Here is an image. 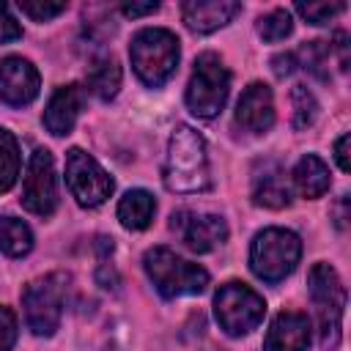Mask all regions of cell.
Segmentation results:
<instances>
[{"label":"cell","mask_w":351,"mask_h":351,"mask_svg":"<svg viewBox=\"0 0 351 351\" xmlns=\"http://www.w3.org/2000/svg\"><path fill=\"white\" fill-rule=\"evenodd\" d=\"M165 186L178 195L206 192L211 186L206 140L186 123H178L167 143L165 156Z\"/></svg>","instance_id":"6da1fadb"},{"label":"cell","mask_w":351,"mask_h":351,"mask_svg":"<svg viewBox=\"0 0 351 351\" xmlns=\"http://www.w3.org/2000/svg\"><path fill=\"white\" fill-rule=\"evenodd\" d=\"M129 58H132L134 74L148 88H162L178 69L181 47L176 33L165 27H143L132 36Z\"/></svg>","instance_id":"7a4b0ae2"},{"label":"cell","mask_w":351,"mask_h":351,"mask_svg":"<svg viewBox=\"0 0 351 351\" xmlns=\"http://www.w3.org/2000/svg\"><path fill=\"white\" fill-rule=\"evenodd\" d=\"M302 258V239L288 228H263L250 244V269L263 282L285 280Z\"/></svg>","instance_id":"3957f363"},{"label":"cell","mask_w":351,"mask_h":351,"mask_svg":"<svg viewBox=\"0 0 351 351\" xmlns=\"http://www.w3.org/2000/svg\"><path fill=\"white\" fill-rule=\"evenodd\" d=\"M143 266H145V274L151 277L154 288L165 299L203 293L208 285V271L197 263L184 261L170 247H151L143 255Z\"/></svg>","instance_id":"277c9868"},{"label":"cell","mask_w":351,"mask_h":351,"mask_svg":"<svg viewBox=\"0 0 351 351\" xmlns=\"http://www.w3.org/2000/svg\"><path fill=\"white\" fill-rule=\"evenodd\" d=\"M307 291L315 304L321 346H324V351H335L340 346V335H343L346 288L329 263H315L307 274Z\"/></svg>","instance_id":"5b68a950"},{"label":"cell","mask_w":351,"mask_h":351,"mask_svg":"<svg viewBox=\"0 0 351 351\" xmlns=\"http://www.w3.org/2000/svg\"><path fill=\"white\" fill-rule=\"evenodd\" d=\"M66 288H69L66 271H52L25 285L22 307H25V324L33 335L38 337L55 335V329L60 326V315H63Z\"/></svg>","instance_id":"8992f818"},{"label":"cell","mask_w":351,"mask_h":351,"mask_svg":"<svg viewBox=\"0 0 351 351\" xmlns=\"http://www.w3.org/2000/svg\"><path fill=\"white\" fill-rule=\"evenodd\" d=\"M230 93V71L217 52H203L195 60V71L186 85V107L197 118H214L225 107Z\"/></svg>","instance_id":"52a82bcc"},{"label":"cell","mask_w":351,"mask_h":351,"mask_svg":"<svg viewBox=\"0 0 351 351\" xmlns=\"http://www.w3.org/2000/svg\"><path fill=\"white\" fill-rule=\"evenodd\" d=\"M214 315L225 335L241 337L258 329V324L266 315V302L258 291H252L244 282H225L214 296Z\"/></svg>","instance_id":"ba28073f"},{"label":"cell","mask_w":351,"mask_h":351,"mask_svg":"<svg viewBox=\"0 0 351 351\" xmlns=\"http://www.w3.org/2000/svg\"><path fill=\"white\" fill-rule=\"evenodd\" d=\"M66 184L82 208L101 206L115 189V181L107 176V170L82 148H71L66 154Z\"/></svg>","instance_id":"9c48e42d"},{"label":"cell","mask_w":351,"mask_h":351,"mask_svg":"<svg viewBox=\"0 0 351 351\" xmlns=\"http://www.w3.org/2000/svg\"><path fill=\"white\" fill-rule=\"evenodd\" d=\"M22 206L30 214L49 217L58 208V178H55V162L47 148H36L30 154L25 178H22Z\"/></svg>","instance_id":"30bf717a"},{"label":"cell","mask_w":351,"mask_h":351,"mask_svg":"<svg viewBox=\"0 0 351 351\" xmlns=\"http://www.w3.org/2000/svg\"><path fill=\"white\" fill-rule=\"evenodd\" d=\"M170 228L181 239V244L197 255L211 252L228 239V225L217 214H197V211H176L170 217Z\"/></svg>","instance_id":"8fae6325"},{"label":"cell","mask_w":351,"mask_h":351,"mask_svg":"<svg viewBox=\"0 0 351 351\" xmlns=\"http://www.w3.org/2000/svg\"><path fill=\"white\" fill-rule=\"evenodd\" d=\"M41 88V77L27 58L8 55L0 60V101L8 107H27Z\"/></svg>","instance_id":"7c38bea8"},{"label":"cell","mask_w":351,"mask_h":351,"mask_svg":"<svg viewBox=\"0 0 351 351\" xmlns=\"http://www.w3.org/2000/svg\"><path fill=\"white\" fill-rule=\"evenodd\" d=\"M236 126L247 134H266L274 126V96L266 82H252L244 88L236 104Z\"/></svg>","instance_id":"4fadbf2b"},{"label":"cell","mask_w":351,"mask_h":351,"mask_svg":"<svg viewBox=\"0 0 351 351\" xmlns=\"http://www.w3.org/2000/svg\"><path fill=\"white\" fill-rule=\"evenodd\" d=\"M85 99H88V93H85L82 85H77V82L60 85V88L49 96L47 110H44V118H41L44 126H47V132L55 134V137L69 134V132L74 129V123H77L82 107H85Z\"/></svg>","instance_id":"5bb4252c"},{"label":"cell","mask_w":351,"mask_h":351,"mask_svg":"<svg viewBox=\"0 0 351 351\" xmlns=\"http://www.w3.org/2000/svg\"><path fill=\"white\" fill-rule=\"evenodd\" d=\"M310 348V318L304 313H277L266 340H263V351H307Z\"/></svg>","instance_id":"9a60e30c"},{"label":"cell","mask_w":351,"mask_h":351,"mask_svg":"<svg viewBox=\"0 0 351 351\" xmlns=\"http://www.w3.org/2000/svg\"><path fill=\"white\" fill-rule=\"evenodd\" d=\"M252 203L263 208H285L291 203V186L280 162L266 159L252 170Z\"/></svg>","instance_id":"2e32d148"},{"label":"cell","mask_w":351,"mask_h":351,"mask_svg":"<svg viewBox=\"0 0 351 351\" xmlns=\"http://www.w3.org/2000/svg\"><path fill=\"white\" fill-rule=\"evenodd\" d=\"M239 11H241V3L236 0H186L181 5L184 25L192 33H214L225 27Z\"/></svg>","instance_id":"e0dca14e"},{"label":"cell","mask_w":351,"mask_h":351,"mask_svg":"<svg viewBox=\"0 0 351 351\" xmlns=\"http://www.w3.org/2000/svg\"><path fill=\"white\" fill-rule=\"evenodd\" d=\"M291 176H293L296 192H299L302 197H307V200H315V197L326 195V189H329V184H332L326 162H324L321 156H315V154L302 156V159L296 162V167H293Z\"/></svg>","instance_id":"ac0fdd59"},{"label":"cell","mask_w":351,"mask_h":351,"mask_svg":"<svg viewBox=\"0 0 351 351\" xmlns=\"http://www.w3.org/2000/svg\"><path fill=\"white\" fill-rule=\"evenodd\" d=\"M85 82H88V90L93 96H99L101 101L115 99V93L121 88V66H118V60L110 52H101V55L90 58L88 71H85Z\"/></svg>","instance_id":"d6986e66"},{"label":"cell","mask_w":351,"mask_h":351,"mask_svg":"<svg viewBox=\"0 0 351 351\" xmlns=\"http://www.w3.org/2000/svg\"><path fill=\"white\" fill-rule=\"evenodd\" d=\"M156 214V200L145 189H129L118 200V219L126 230H145Z\"/></svg>","instance_id":"ffe728a7"},{"label":"cell","mask_w":351,"mask_h":351,"mask_svg":"<svg viewBox=\"0 0 351 351\" xmlns=\"http://www.w3.org/2000/svg\"><path fill=\"white\" fill-rule=\"evenodd\" d=\"M0 250L11 258H22L33 250L30 228L16 217H0Z\"/></svg>","instance_id":"44dd1931"},{"label":"cell","mask_w":351,"mask_h":351,"mask_svg":"<svg viewBox=\"0 0 351 351\" xmlns=\"http://www.w3.org/2000/svg\"><path fill=\"white\" fill-rule=\"evenodd\" d=\"M19 167H22L19 143H16V137L8 129L0 126V195H5L16 184Z\"/></svg>","instance_id":"7402d4cb"},{"label":"cell","mask_w":351,"mask_h":351,"mask_svg":"<svg viewBox=\"0 0 351 351\" xmlns=\"http://www.w3.org/2000/svg\"><path fill=\"white\" fill-rule=\"evenodd\" d=\"M329 55H332L329 41L315 38V41H304L293 58H299V66H302L304 71H310L315 80L326 82V80H329Z\"/></svg>","instance_id":"603a6c76"},{"label":"cell","mask_w":351,"mask_h":351,"mask_svg":"<svg viewBox=\"0 0 351 351\" xmlns=\"http://www.w3.org/2000/svg\"><path fill=\"white\" fill-rule=\"evenodd\" d=\"M291 107H293L291 123H293L296 132H302V129H307V126L315 123V118H318V101H315V96L304 85H293V90H291Z\"/></svg>","instance_id":"cb8c5ba5"},{"label":"cell","mask_w":351,"mask_h":351,"mask_svg":"<svg viewBox=\"0 0 351 351\" xmlns=\"http://www.w3.org/2000/svg\"><path fill=\"white\" fill-rule=\"evenodd\" d=\"M291 30H293V16H291L288 8H274V11H269L266 16L258 19V33H261L263 41H271V44L282 41V38L291 36Z\"/></svg>","instance_id":"d4e9b609"},{"label":"cell","mask_w":351,"mask_h":351,"mask_svg":"<svg viewBox=\"0 0 351 351\" xmlns=\"http://www.w3.org/2000/svg\"><path fill=\"white\" fill-rule=\"evenodd\" d=\"M343 8H346V3H296V11H299L310 25H326V22L335 19Z\"/></svg>","instance_id":"484cf974"},{"label":"cell","mask_w":351,"mask_h":351,"mask_svg":"<svg viewBox=\"0 0 351 351\" xmlns=\"http://www.w3.org/2000/svg\"><path fill=\"white\" fill-rule=\"evenodd\" d=\"M19 11L33 22H49L66 11V3H19Z\"/></svg>","instance_id":"4316f807"},{"label":"cell","mask_w":351,"mask_h":351,"mask_svg":"<svg viewBox=\"0 0 351 351\" xmlns=\"http://www.w3.org/2000/svg\"><path fill=\"white\" fill-rule=\"evenodd\" d=\"M16 315L11 307L0 304V351H11L16 343Z\"/></svg>","instance_id":"83f0119b"},{"label":"cell","mask_w":351,"mask_h":351,"mask_svg":"<svg viewBox=\"0 0 351 351\" xmlns=\"http://www.w3.org/2000/svg\"><path fill=\"white\" fill-rule=\"evenodd\" d=\"M16 38H22V25L11 16L8 5L0 3V44H5V41H16Z\"/></svg>","instance_id":"f1b7e54d"},{"label":"cell","mask_w":351,"mask_h":351,"mask_svg":"<svg viewBox=\"0 0 351 351\" xmlns=\"http://www.w3.org/2000/svg\"><path fill=\"white\" fill-rule=\"evenodd\" d=\"M329 49L337 52L340 71H348V33H346V30H337V33H335V41L329 44Z\"/></svg>","instance_id":"f546056e"},{"label":"cell","mask_w":351,"mask_h":351,"mask_svg":"<svg viewBox=\"0 0 351 351\" xmlns=\"http://www.w3.org/2000/svg\"><path fill=\"white\" fill-rule=\"evenodd\" d=\"M293 69H296L293 52H280V55L271 58V71H274L277 77H288V74H293Z\"/></svg>","instance_id":"4dcf8cb0"},{"label":"cell","mask_w":351,"mask_h":351,"mask_svg":"<svg viewBox=\"0 0 351 351\" xmlns=\"http://www.w3.org/2000/svg\"><path fill=\"white\" fill-rule=\"evenodd\" d=\"M154 11H159V3H154V0H148V3H123L121 5V14L123 16H145V14H154Z\"/></svg>","instance_id":"1f68e13d"},{"label":"cell","mask_w":351,"mask_h":351,"mask_svg":"<svg viewBox=\"0 0 351 351\" xmlns=\"http://www.w3.org/2000/svg\"><path fill=\"white\" fill-rule=\"evenodd\" d=\"M348 143H351V137H348V134H340V137H337V143H335V159H337V165H340V170H343V173H348V170H351Z\"/></svg>","instance_id":"d6a6232c"},{"label":"cell","mask_w":351,"mask_h":351,"mask_svg":"<svg viewBox=\"0 0 351 351\" xmlns=\"http://www.w3.org/2000/svg\"><path fill=\"white\" fill-rule=\"evenodd\" d=\"M96 282H99L101 288H115V285H118V274H115V269H112L107 261H101V266H99V271H96Z\"/></svg>","instance_id":"836d02e7"},{"label":"cell","mask_w":351,"mask_h":351,"mask_svg":"<svg viewBox=\"0 0 351 351\" xmlns=\"http://www.w3.org/2000/svg\"><path fill=\"white\" fill-rule=\"evenodd\" d=\"M335 225H337L340 230L348 225V195H343V197L337 200V206H335Z\"/></svg>","instance_id":"e575fe53"}]
</instances>
